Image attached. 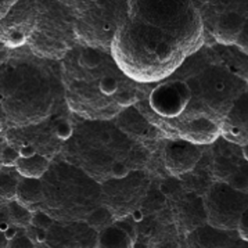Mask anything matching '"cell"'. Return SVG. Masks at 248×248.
Returning a JSON list of instances; mask_svg holds the SVG:
<instances>
[{"label": "cell", "instance_id": "obj_1", "mask_svg": "<svg viewBox=\"0 0 248 248\" xmlns=\"http://www.w3.org/2000/svg\"><path fill=\"white\" fill-rule=\"evenodd\" d=\"M119 69L137 82H157L195 51L168 31L129 16L110 47Z\"/></svg>", "mask_w": 248, "mask_h": 248}, {"label": "cell", "instance_id": "obj_2", "mask_svg": "<svg viewBox=\"0 0 248 248\" xmlns=\"http://www.w3.org/2000/svg\"><path fill=\"white\" fill-rule=\"evenodd\" d=\"M130 16L174 35L194 50L203 45V25L191 0H130Z\"/></svg>", "mask_w": 248, "mask_h": 248}, {"label": "cell", "instance_id": "obj_3", "mask_svg": "<svg viewBox=\"0 0 248 248\" xmlns=\"http://www.w3.org/2000/svg\"><path fill=\"white\" fill-rule=\"evenodd\" d=\"M193 82L189 84L192 96L188 109L221 122L238 98L248 89L247 79L218 63L206 66Z\"/></svg>", "mask_w": 248, "mask_h": 248}, {"label": "cell", "instance_id": "obj_4", "mask_svg": "<svg viewBox=\"0 0 248 248\" xmlns=\"http://www.w3.org/2000/svg\"><path fill=\"white\" fill-rule=\"evenodd\" d=\"M130 0H97L78 12V39L99 45L111 44L130 16Z\"/></svg>", "mask_w": 248, "mask_h": 248}, {"label": "cell", "instance_id": "obj_5", "mask_svg": "<svg viewBox=\"0 0 248 248\" xmlns=\"http://www.w3.org/2000/svg\"><path fill=\"white\" fill-rule=\"evenodd\" d=\"M207 223L224 230H236L240 217L248 206V193L217 180L203 198Z\"/></svg>", "mask_w": 248, "mask_h": 248}, {"label": "cell", "instance_id": "obj_6", "mask_svg": "<svg viewBox=\"0 0 248 248\" xmlns=\"http://www.w3.org/2000/svg\"><path fill=\"white\" fill-rule=\"evenodd\" d=\"M192 96L190 86L185 80L172 79L162 81L149 93V110L161 122H170L186 111Z\"/></svg>", "mask_w": 248, "mask_h": 248}, {"label": "cell", "instance_id": "obj_7", "mask_svg": "<svg viewBox=\"0 0 248 248\" xmlns=\"http://www.w3.org/2000/svg\"><path fill=\"white\" fill-rule=\"evenodd\" d=\"M221 136L231 143L248 144V89L234 102L221 122Z\"/></svg>", "mask_w": 248, "mask_h": 248}, {"label": "cell", "instance_id": "obj_8", "mask_svg": "<svg viewBox=\"0 0 248 248\" xmlns=\"http://www.w3.org/2000/svg\"><path fill=\"white\" fill-rule=\"evenodd\" d=\"M245 19L235 11L223 13L219 16L214 29V36L219 44L235 45Z\"/></svg>", "mask_w": 248, "mask_h": 248}, {"label": "cell", "instance_id": "obj_9", "mask_svg": "<svg viewBox=\"0 0 248 248\" xmlns=\"http://www.w3.org/2000/svg\"><path fill=\"white\" fill-rule=\"evenodd\" d=\"M224 181L237 189L248 193V163L236 166Z\"/></svg>", "mask_w": 248, "mask_h": 248}, {"label": "cell", "instance_id": "obj_10", "mask_svg": "<svg viewBox=\"0 0 248 248\" xmlns=\"http://www.w3.org/2000/svg\"><path fill=\"white\" fill-rule=\"evenodd\" d=\"M78 62L81 66L89 69L97 68L101 64L102 57L100 52L93 46L84 48L80 52Z\"/></svg>", "mask_w": 248, "mask_h": 248}, {"label": "cell", "instance_id": "obj_11", "mask_svg": "<svg viewBox=\"0 0 248 248\" xmlns=\"http://www.w3.org/2000/svg\"><path fill=\"white\" fill-rule=\"evenodd\" d=\"M119 86L120 83L118 79L111 75L103 76L98 83L100 92L107 96L114 95L118 91Z\"/></svg>", "mask_w": 248, "mask_h": 248}, {"label": "cell", "instance_id": "obj_12", "mask_svg": "<svg viewBox=\"0 0 248 248\" xmlns=\"http://www.w3.org/2000/svg\"><path fill=\"white\" fill-rule=\"evenodd\" d=\"M236 231L241 239L248 242V206L240 217Z\"/></svg>", "mask_w": 248, "mask_h": 248}, {"label": "cell", "instance_id": "obj_13", "mask_svg": "<svg viewBox=\"0 0 248 248\" xmlns=\"http://www.w3.org/2000/svg\"><path fill=\"white\" fill-rule=\"evenodd\" d=\"M235 45L243 53L248 55V17L245 19Z\"/></svg>", "mask_w": 248, "mask_h": 248}, {"label": "cell", "instance_id": "obj_14", "mask_svg": "<svg viewBox=\"0 0 248 248\" xmlns=\"http://www.w3.org/2000/svg\"><path fill=\"white\" fill-rule=\"evenodd\" d=\"M73 128L71 124L67 121L59 123L55 127L56 136L62 140L68 139L72 135Z\"/></svg>", "mask_w": 248, "mask_h": 248}, {"label": "cell", "instance_id": "obj_15", "mask_svg": "<svg viewBox=\"0 0 248 248\" xmlns=\"http://www.w3.org/2000/svg\"><path fill=\"white\" fill-rule=\"evenodd\" d=\"M77 11L79 12L97 0H66Z\"/></svg>", "mask_w": 248, "mask_h": 248}, {"label": "cell", "instance_id": "obj_16", "mask_svg": "<svg viewBox=\"0 0 248 248\" xmlns=\"http://www.w3.org/2000/svg\"><path fill=\"white\" fill-rule=\"evenodd\" d=\"M35 151L34 148L30 145L23 146L19 150V155L25 159L32 157L35 155Z\"/></svg>", "mask_w": 248, "mask_h": 248}, {"label": "cell", "instance_id": "obj_17", "mask_svg": "<svg viewBox=\"0 0 248 248\" xmlns=\"http://www.w3.org/2000/svg\"><path fill=\"white\" fill-rule=\"evenodd\" d=\"M16 0H0V17L4 16Z\"/></svg>", "mask_w": 248, "mask_h": 248}, {"label": "cell", "instance_id": "obj_18", "mask_svg": "<svg viewBox=\"0 0 248 248\" xmlns=\"http://www.w3.org/2000/svg\"><path fill=\"white\" fill-rule=\"evenodd\" d=\"M4 236L7 240L12 239L16 234V232L13 228H8L4 232Z\"/></svg>", "mask_w": 248, "mask_h": 248}, {"label": "cell", "instance_id": "obj_19", "mask_svg": "<svg viewBox=\"0 0 248 248\" xmlns=\"http://www.w3.org/2000/svg\"><path fill=\"white\" fill-rule=\"evenodd\" d=\"M36 238L37 241L38 242H43L46 240V233L43 232H39L37 233Z\"/></svg>", "mask_w": 248, "mask_h": 248}, {"label": "cell", "instance_id": "obj_20", "mask_svg": "<svg viewBox=\"0 0 248 248\" xmlns=\"http://www.w3.org/2000/svg\"><path fill=\"white\" fill-rule=\"evenodd\" d=\"M242 147V153L244 158L248 161V144L244 145Z\"/></svg>", "mask_w": 248, "mask_h": 248}, {"label": "cell", "instance_id": "obj_21", "mask_svg": "<svg viewBox=\"0 0 248 248\" xmlns=\"http://www.w3.org/2000/svg\"><path fill=\"white\" fill-rule=\"evenodd\" d=\"M8 228V225L6 222H2L0 223V229L1 231H5Z\"/></svg>", "mask_w": 248, "mask_h": 248}, {"label": "cell", "instance_id": "obj_22", "mask_svg": "<svg viewBox=\"0 0 248 248\" xmlns=\"http://www.w3.org/2000/svg\"><path fill=\"white\" fill-rule=\"evenodd\" d=\"M191 1L193 2V3L196 6V3L197 2H202L206 1V0H191Z\"/></svg>", "mask_w": 248, "mask_h": 248}, {"label": "cell", "instance_id": "obj_23", "mask_svg": "<svg viewBox=\"0 0 248 248\" xmlns=\"http://www.w3.org/2000/svg\"></svg>", "mask_w": 248, "mask_h": 248}]
</instances>
